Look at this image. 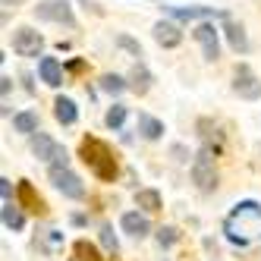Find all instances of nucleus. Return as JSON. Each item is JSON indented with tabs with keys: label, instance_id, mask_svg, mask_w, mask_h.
Masks as SVG:
<instances>
[{
	"label": "nucleus",
	"instance_id": "1",
	"mask_svg": "<svg viewBox=\"0 0 261 261\" xmlns=\"http://www.w3.org/2000/svg\"><path fill=\"white\" fill-rule=\"evenodd\" d=\"M223 233L233 246L246 249L249 242L261 239V204L258 201H239L223 220Z\"/></svg>",
	"mask_w": 261,
	"mask_h": 261
},
{
	"label": "nucleus",
	"instance_id": "2",
	"mask_svg": "<svg viewBox=\"0 0 261 261\" xmlns=\"http://www.w3.org/2000/svg\"><path fill=\"white\" fill-rule=\"evenodd\" d=\"M79 154H82V161L88 164V170L95 173L98 179H104V182H114V179H117V154L110 151L107 142L88 136V139H82V145H79Z\"/></svg>",
	"mask_w": 261,
	"mask_h": 261
},
{
	"label": "nucleus",
	"instance_id": "3",
	"mask_svg": "<svg viewBox=\"0 0 261 261\" xmlns=\"http://www.w3.org/2000/svg\"><path fill=\"white\" fill-rule=\"evenodd\" d=\"M192 182L201 192H214L217 189V167H214V154L211 148H201L192 161Z\"/></svg>",
	"mask_w": 261,
	"mask_h": 261
},
{
	"label": "nucleus",
	"instance_id": "4",
	"mask_svg": "<svg viewBox=\"0 0 261 261\" xmlns=\"http://www.w3.org/2000/svg\"><path fill=\"white\" fill-rule=\"evenodd\" d=\"M32 151L38 154V161H47L50 167H66V148L44 133H38L32 139Z\"/></svg>",
	"mask_w": 261,
	"mask_h": 261
},
{
	"label": "nucleus",
	"instance_id": "5",
	"mask_svg": "<svg viewBox=\"0 0 261 261\" xmlns=\"http://www.w3.org/2000/svg\"><path fill=\"white\" fill-rule=\"evenodd\" d=\"M35 16L44 22H60V25H76V16H72V7L66 0H44V4L35 7Z\"/></svg>",
	"mask_w": 261,
	"mask_h": 261
},
{
	"label": "nucleus",
	"instance_id": "6",
	"mask_svg": "<svg viewBox=\"0 0 261 261\" xmlns=\"http://www.w3.org/2000/svg\"><path fill=\"white\" fill-rule=\"evenodd\" d=\"M50 182L66 195V198H82L85 195V186L82 179L69 170V167H50Z\"/></svg>",
	"mask_w": 261,
	"mask_h": 261
},
{
	"label": "nucleus",
	"instance_id": "7",
	"mask_svg": "<svg viewBox=\"0 0 261 261\" xmlns=\"http://www.w3.org/2000/svg\"><path fill=\"white\" fill-rule=\"evenodd\" d=\"M41 47H44V38L35 29H29V25L16 29V35H13V50L19 54V57H38Z\"/></svg>",
	"mask_w": 261,
	"mask_h": 261
},
{
	"label": "nucleus",
	"instance_id": "8",
	"mask_svg": "<svg viewBox=\"0 0 261 261\" xmlns=\"http://www.w3.org/2000/svg\"><path fill=\"white\" fill-rule=\"evenodd\" d=\"M233 91L239 98H249V101H255V98H261V82L255 79V72L242 63V66H236V76H233Z\"/></svg>",
	"mask_w": 261,
	"mask_h": 261
},
{
	"label": "nucleus",
	"instance_id": "9",
	"mask_svg": "<svg viewBox=\"0 0 261 261\" xmlns=\"http://www.w3.org/2000/svg\"><path fill=\"white\" fill-rule=\"evenodd\" d=\"M192 35H195V41H198L201 50H204V60H217V57H220V41H217L214 22H198Z\"/></svg>",
	"mask_w": 261,
	"mask_h": 261
},
{
	"label": "nucleus",
	"instance_id": "10",
	"mask_svg": "<svg viewBox=\"0 0 261 261\" xmlns=\"http://www.w3.org/2000/svg\"><path fill=\"white\" fill-rule=\"evenodd\" d=\"M167 13L173 16V19H182V22H192V19H201V22H208L214 19V16H223V19H230L223 10L217 7H167Z\"/></svg>",
	"mask_w": 261,
	"mask_h": 261
},
{
	"label": "nucleus",
	"instance_id": "11",
	"mask_svg": "<svg viewBox=\"0 0 261 261\" xmlns=\"http://www.w3.org/2000/svg\"><path fill=\"white\" fill-rule=\"evenodd\" d=\"M16 198H19V208H25V211H35V214H41L44 211V201H41V195L32 189V182H19L16 186Z\"/></svg>",
	"mask_w": 261,
	"mask_h": 261
},
{
	"label": "nucleus",
	"instance_id": "12",
	"mask_svg": "<svg viewBox=\"0 0 261 261\" xmlns=\"http://www.w3.org/2000/svg\"><path fill=\"white\" fill-rule=\"evenodd\" d=\"M123 230H126L129 236L142 239V236H148V230H151V223H148V217H145V214H139V211H129V214H123Z\"/></svg>",
	"mask_w": 261,
	"mask_h": 261
},
{
	"label": "nucleus",
	"instance_id": "13",
	"mask_svg": "<svg viewBox=\"0 0 261 261\" xmlns=\"http://www.w3.org/2000/svg\"><path fill=\"white\" fill-rule=\"evenodd\" d=\"M154 41H158L161 47H176V44L182 41V32H179L173 22H158V25H154Z\"/></svg>",
	"mask_w": 261,
	"mask_h": 261
},
{
	"label": "nucleus",
	"instance_id": "14",
	"mask_svg": "<svg viewBox=\"0 0 261 261\" xmlns=\"http://www.w3.org/2000/svg\"><path fill=\"white\" fill-rule=\"evenodd\" d=\"M38 72H41V79H44L50 88H57V85L63 82V69H60L57 57H44V60L38 63Z\"/></svg>",
	"mask_w": 261,
	"mask_h": 261
},
{
	"label": "nucleus",
	"instance_id": "15",
	"mask_svg": "<svg viewBox=\"0 0 261 261\" xmlns=\"http://www.w3.org/2000/svg\"><path fill=\"white\" fill-rule=\"evenodd\" d=\"M227 41H230V47L236 50V54H246L249 50V41H246V32H242V25L239 22H233V19H227Z\"/></svg>",
	"mask_w": 261,
	"mask_h": 261
},
{
	"label": "nucleus",
	"instance_id": "16",
	"mask_svg": "<svg viewBox=\"0 0 261 261\" xmlns=\"http://www.w3.org/2000/svg\"><path fill=\"white\" fill-rule=\"evenodd\" d=\"M54 117H57L63 126H72L76 117H79V110H76V104H72L69 98H57L54 101Z\"/></svg>",
	"mask_w": 261,
	"mask_h": 261
},
{
	"label": "nucleus",
	"instance_id": "17",
	"mask_svg": "<svg viewBox=\"0 0 261 261\" xmlns=\"http://www.w3.org/2000/svg\"><path fill=\"white\" fill-rule=\"evenodd\" d=\"M129 88H133L136 95H145V91L151 88V72H148L142 63H136V69L129 72Z\"/></svg>",
	"mask_w": 261,
	"mask_h": 261
},
{
	"label": "nucleus",
	"instance_id": "18",
	"mask_svg": "<svg viewBox=\"0 0 261 261\" xmlns=\"http://www.w3.org/2000/svg\"><path fill=\"white\" fill-rule=\"evenodd\" d=\"M139 133L145 136V139H161L164 136V123L161 120H154L151 114H139Z\"/></svg>",
	"mask_w": 261,
	"mask_h": 261
},
{
	"label": "nucleus",
	"instance_id": "19",
	"mask_svg": "<svg viewBox=\"0 0 261 261\" xmlns=\"http://www.w3.org/2000/svg\"><path fill=\"white\" fill-rule=\"evenodd\" d=\"M13 129L16 133H38V114L35 110H22L13 117Z\"/></svg>",
	"mask_w": 261,
	"mask_h": 261
},
{
	"label": "nucleus",
	"instance_id": "20",
	"mask_svg": "<svg viewBox=\"0 0 261 261\" xmlns=\"http://www.w3.org/2000/svg\"><path fill=\"white\" fill-rule=\"evenodd\" d=\"M136 201H139V208H145V211H161V192H154V189H139Z\"/></svg>",
	"mask_w": 261,
	"mask_h": 261
},
{
	"label": "nucleus",
	"instance_id": "21",
	"mask_svg": "<svg viewBox=\"0 0 261 261\" xmlns=\"http://www.w3.org/2000/svg\"><path fill=\"white\" fill-rule=\"evenodd\" d=\"M72 249H76V258H79V261H104V258L98 255V249L91 246V242H85V239H79Z\"/></svg>",
	"mask_w": 261,
	"mask_h": 261
},
{
	"label": "nucleus",
	"instance_id": "22",
	"mask_svg": "<svg viewBox=\"0 0 261 261\" xmlns=\"http://www.w3.org/2000/svg\"><path fill=\"white\" fill-rule=\"evenodd\" d=\"M4 223H7L10 230H22L25 217H22V211H19V208H13V204H4Z\"/></svg>",
	"mask_w": 261,
	"mask_h": 261
},
{
	"label": "nucleus",
	"instance_id": "23",
	"mask_svg": "<svg viewBox=\"0 0 261 261\" xmlns=\"http://www.w3.org/2000/svg\"><path fill=\"white\" fill-rule=\"evenodd\" d=\"M101 88L107 91V95H120L123 88H129L120 76H114V72H107V76H101Z\"/></svg>",
	"mask_w": 261,
	"mask_h": 261
},
{
	"label": "nucleus",
	"instance_id": "24",
	"mask_svg": "<svg viewBox=\"0 0 261 261\" xmlns=\"http://www.w3.org/2000/svg\"><path fill=\"white\" fill-rule=\"evenodd\" d=\"M123 120H126V107H123V104H114V107L107 110V117H104V123H107L110 129H120Z\"/></svg>",
	"mask_w": 261,
	"mask_h": 261
},
{
	"label": "nucleus",
	"instance_id": "25",
	"mask_svg": "<svg viewBox=\"0 0 261 261\" xmlns=\"http://www.w3.org/2000/svg\"><path fill=\"white\" fill-rule=\"evenodd\" d=\"M176 239H179V233H176L173 227H161V230H158V242H161V249H170Z\"/></svg>",
	"mask_w": 261,
	"mask_h": 261
},
{
	"label": "nucleus",
	"instance_id": "26",
	"mask_svg": "<svg viewBox=\"0 0 261 261\" xmlns=\"http://www.w3.org/2000/svg\"><path fill=\"white\" fill-rule=\"evenodd\" d=\"M101 242H104L107 252H117V236H114V227H110V223L101 227Z\"/></svg>",
	"mask_w": 261,
	"mask_h": 261
},
{
	"label": "nucleus",
	"instance_id": "27",
	"mask_svg": "<svg viewBox=\"0 0 261 261\" xmlns=\"http://www.w3.org/2000/svg\"><path fill=\"white\" fill-rule=\"evenodd\" d=\"M117 44H120V47H126L129 54H136V57H142V47H139V41L126 38V35H120V38H117Z\"/></svg>",
	"mask_w": 261,
	"mask_h": 261
},
{
	"label": "nucleus",
	"instance_id": "28",
	"mask_svg": "<svg viewBox=\"0 0 261 261\" xmlns=\"http://www.w3.org/2000/svg\"><path fill=\"white\" fill-rule=\"evenodd\" d=\"M0 195H4V201L10 204V179H0Z\"/></svg>",
	"mask_w": 261,
	"mask_h": 261
},
{
	"label": "nucleus",
	"instance_id": "29",
	"mask_svg": "<svg viewBox=\"0 0 261 261\" xmlns=\"http://www.w3.org/2000/svg\"><path fill=\"white\" fill-rule=\"evenodd\" d=\"M10 88H13V79H10V76H4V79H0V91H4V98L10 95Z\"/></svg>",
	"mask_w": 261,
	"mask_h": 261
},
{
	"label": "nucleus",
	"instance_id": "30",
	"mask_svg": "<svg viewBox=\"0 0 261 261\" xmlns=\"http://www.w3.org/2000/svg\"><path fill=\"white\" fill-rule=\"evenodd\" d=\"M13 4H19V0H4V7H13Z\"/></svg>",
	"mask_w": 261,
	"mask_h": 261
}]
</instances>
